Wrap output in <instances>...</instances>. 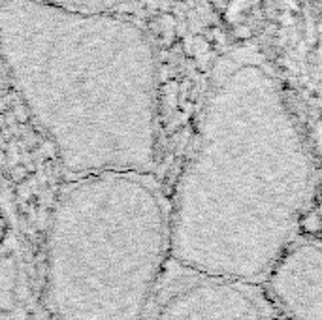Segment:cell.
<instances>
[{
    "instance_id": "obj_1",
    "label": "cell",
    "mask_w": 322,
    "mask_h": 320,
    "mask_svg": "<svg viewBox=\"0 0 322 320\" xmlns=\"http://www.w3.org/2000/svg\"><path fill=\"white\" fill-rule=\"evenodd\" d=\"M316 196L309 140L271 62L234 47L215 62L170 218V258L262 286Z\"/></svg>"
},
{
    "instance_id": "obj_2",
    "label": "cell",
    "mask_w": 322,
    "mask_h": 320,
    "mask_svg": "<svg viewBox=\"0 0 322 320\" xmlns=\"http://www.w3.org/2000/svg\"><path fill=\"white\" fill-rule=\"evenodd\" d=\"M0 62L70 177L156 170L160 74L140 21L0 0Z\"/></svg>"
},
{
    "instance_id": "obj_3",
    "label": "cell",
    "mask_w": 322,
    "mask_h": 320,
    "mask_svg": "<svg viewBox=\"0 0 322 320\" xmlns=\"http://www.w3.org/2000/svg\"><path fill=\"white\" fill-rule=\"evenodd\" d=\"M170 258L168 204L151 175L72 177L44 243V320H143Z\"/></svg>"
},
{
    "instance_id": "obj_4",
    "label": "cell",
    "mask_w": 322,
    "mask_h": 320,
    "mask_svg": "<svg viewBox=\"0 0 322 320\" xmlns=\"http://www.w3.org/2000/svg\"><path fill=\"white\" fill-rule=\"evenodd\" d=\"M143 320H271V314L260 286L179 269L160 281Z\"/></svg>"
},
{
    "instance_id": "obj_5",
    "label": "cell",
    "mask_w": 322,
    "mask_h": 320,
    "mask_svg": "<svg viewBox=\"0 0 322 320\" xmlns=\"http://www.w3.org/2000/svg\"><path fill=\"white\" fill-rule=\"evenodd\" d=\"M290 320H322V250L318 239L296 237L268 271L264 282Z\"/></svg>"
},
{
    "instance_id": "obj_6",
    "label": "cell",
    "mask_w": 322,
    "mask_h": 320,
    "mask_svg": "<svg viewBox=\"0 0 322 320\" xmlns=\"http://www.w3.org/2000/svg\"><path fill=\"white\" fill-rule=\"evenodd\" d=\"M33 307L28 277L19 250H0V320H40Z\"/></svg>"
},
{
    "instance_id": "obj_7",
    "label": "cell",
    "mask_w": 322,
    "mask_h": 320,
    "mask_svg": "<svg viewBox=\"0 0 322 320\" xmlns=\"http://www.w3.org/2000/svg\"><path fill=\"white\" fill-rule=\"evenodd\" d=\"M44 6L58 8V10H68V12H119L124 0H33Z\"/></svg>"
}]
</instances>
